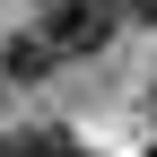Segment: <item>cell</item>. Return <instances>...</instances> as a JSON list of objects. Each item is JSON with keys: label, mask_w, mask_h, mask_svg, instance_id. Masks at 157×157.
I'll use <instances>...</instances> for the list:
<instances>
[{"label": "cell", "mask_w": 157, "mask_h": 157, "mask_svg": "<svg viewBox=\"0 0 157 157\" xmlns=\"http://www.w3.org/2000/svg\"><path fill=\"white\" fill-rule=\"evenodd\" d=\"M122 9H131V17H140V26H157V0H122Z\"/></svg>", "instance_id": "277c9868"}, {"label": "cell", "mask_w": 157, "mask_h": 157, "mask_svg": "<svg viewBox=\"0 0 157 157\" xmlns=\"http://www.w3.org/2000/svg\"><path fill=\"white\" fill-rule=\"evenodd\" d=\"M26 148H35V157H78V148H70V140H61L52 122H35V131H26Z\"/></svg>", "instance_id": "3957f363"}, {"label": "cell", "mask_w": 157, "mask_h": 157, "mask_svg": "<svg viewBox=\"0 0 157 157\" xmlns=\"http://www.w3.org/2000/svg\"><path fill=\"white\" fill-rule=\"evenodd\" d=\"M148 157H157V131H148Z\"/></svg>", "instance_id": "5b68a950"}, {"label": "cell", "mask_w": 157, "mask_h": 157, "mask_svg": "<svg viewBox=\"0 0 157 157\" xmlns=\"http://www.w3.org/2000/svg\"><path fill=\"white\" fill-rule=\"evenodd\" d=\"M44 35H52V52H96L113 35V0H52L44 9Z\"/></svg>", "instance_id": "6da1fadb"}, {"label": "cell", "mask_w": 157, "mask_h": 157, "mask_svg": "<svg viewBox=\"0 0 157 157\" xmlns=\"http://www.w3.org/2000/svg\"><path fill=\"white\" fill-rule=\"evenodd\" d=\"M52 61H61V52H52V35L35 26V35H9V44H0V78H17V87H26V78H44Z\"/></svg>", "instance_id": "7a4b0ae2"}]
</instances>
